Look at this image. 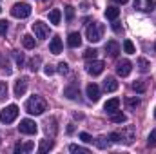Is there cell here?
I'll return each instance as SVG.
<instances>
[{
    "label": "cell",
    "instance_id": "cell-1",
    "mask_svg": "<svg viewBox=\"0 0 156 154\" xmlns=\"http://www.w3.org/2000/svg\"><path fill=\"white\" fill-rule=\"evenodd\" d=\"M47 109V103H45V100L38 96V94H33L27 102H26V111L29 113V114H35V116H40L44 114V111Z\"/></svg>",
    "mask_w": 156,
    "mask_h": 154
},
{
    "label": "cell",
    "instance_id": "cell-2",
    "mask_svg": "<svg viewBox=\"0 0 156 154\" xmlns=\"http://www.w3.org/2000/svg\"><path fill=\"white\" fill-rule=\"evenodd\" d=\"M109 140L111 142H115V143H133V140H134V129L133 127H125L123 131H115V132H111L109 134Z\"/></svg>",
    "mask_w": 156,
    "mask_h": 154
},
{
    "label": "cell",
    "instance_id": "cell-3",
    "mask_svg": "<svg viewBox=\"0 0 156 154\" xmlns=\"http://www.w3.org/2000/svg\"><path fill=\"white\" fill-rule=\"evenodd\" d=\"M104 31H105V27H104L102 24H98V22L91 24V26L87 27V40H89L91 44L100 42V40L104 38Z\"/></svg>",
    "mask_w": 156,
    "mask_h": 154
},
{
    "label": "cell",
    "instance_id": "cell-4",
    "mask_svg": "<svg viewBox=\"0 0 156 154\" xmlns=\"http://www.w3.org/2000/svg\"><path fill=\"white\" fill-rule=\"evenodd\" d=\"M18 116V107L16 105H7L0 111V121L2 123H13Z\"/></svg>",
    "mask_w": 156,
    "mask_h": 154
},
{
    "label": "cell",
    "instance_id": "cell-5",
    "mask_svg": "<svg viewBox=\"0 0 156 154\" xmlns=\"http://www.w3.org/2000/svg\"><path fill=\"white\" fill-rule=\"evenodd\" d=\"M11 15L15 18H27L31 15V5L27 2H20V4H15L11 7Z\"/></svg>",
    "mask_w": 156,
    "mask_h": 154
},
{
    "label": "cell",
    "instance_id": "cell-6",
    "mask_svg": "<svg viewBox=\"0 0 156 154\" xmlns=\"http://www.w3.org/2000/svg\"><path fill=\"white\" fill-rule=\"evenodd\" d=\"M18 131H20L22 134H35V132L38 131V127H37V123H35L33 120H29V118H26V120H20V125H18Z\"/></svg>",
    "mask_w": 156,
    "mask_h": 154
},
{
    "label": "cell",
    "instance_id": "cell-7",
    "mask_svg": "<svg viewBox=\"0 0 156 154\" xmlns=\"http://www.w3.org/2000/svg\"><path fill=\"white\" fill-rule=\"evenodd\" d=\"M31 27H33V33H35L37 38H40V40L47 38V35H49V27H47V24H44L42 20H37Z\"/></svg>",
    "mask_w": 156,
    "mask_h": 154
},
{
    "label": "cell",
    "instance_id": "cell-8",
    "mask_svg": "<svg viewBox=\"0 0 156 154\" xmlns=\"http://www.w3.org/2000/svg\"><path fill=\"white\" fill-rule=\"evenodd\" d=\"M104 67H105V64L102 60H93V62L87 64V73L91 76H98V75L104 73Z\"/></svg>",
    "mask_w": 156,
    "mask_h": 154
},
{
    "label": "cell",
    "instance_id": "cell-9",
    "mask_svg": "<svg viewBox=\"0 0 156 154\" xmlns=\"http://www.w3.org/2000/svg\"><path fill=\"white\" fill-rule=\"evenodd\" d=\"M156 2L153 0H134V9L138 11H144V13H149V11H154Z\"/></svg>",
    "mask_w": 156,
    "mask_h": 154
},
{
    "label": "cell",
    "instance_id": "cell-10",
    "mask_svg": "<svg viewBox=\"0 0 156 154\" xmlns=\"http://www.w3.org/2000/svg\"><path fill=\"white\" fill-rule=\"evenodd\" d=\"M131 69H133V64H131L129 60H120L116 64L118 76H129V75H131Z\"/></svg>",
    "mask_w": 156,
    "mask_h": 154
},
{
    "label": "cell",
    "instance_id": "cell-11",
    "mask_svg": "<svg viewBox=\"0 0 156 154\" xmlns=\"http://www.w3.org/2000/svg\"><path fill=\"white\" fill-rule=\"evenodd\" d=\"M26 91H27V78L22 76L16 80V83H15V96H24L26 94Z\"/></svg>",
    "mask_w": 156,
    "mask_h": 154
},
{
    "label": "cell",
    "instance_id": "cell-12",
    "mask_svg": "<svg viewBox=\"0 0 156 154\" xmlns=\"http://www.w3.org/2000/svg\"><path fill=\"white\" fill-rule=\"evenodd\" d=\"M85 91H87V98H89L91 102H98V100H100V87H98L96 83H89Z\"/></svg>",
    "mask_w": 156,
    "mask_h": 154
},
{
    "label": "cell",
    "instance_id": "cell-13",
    "mask_svg": "<svg viewBox=\"0 0 156 154\" xmlns=\"http://www.w3.org/2000/svg\"><path fill=\"white\" fill-rule=\"evenodd\" d=\"M49 51L53 54H60L62 53V40H60V37H53L51 38V42H49Z\"/></svg>",
    "mask_w": 156,
    "mask_h": 154
},
{
    "label": "cell",
    "instance_id": "cell-14",
    "mask_svg": "<svg viewBox=\"0 0 156 154\" xmlns=\"http://www.w3.org/2000/svg\"><path fill=\"white\" fill-rule=\"evenodd\" d=\"M118 107H120V100H118V98H111V100H107V102H105V105H104V109H105V113H107V114L116 113Z\"/></svg>",
    "mask_w": 156,
    "mask_h": 154
},
{
    "label": "cell",
    "instance_id": "cell-15",
    "mask_svg": "<svg viewBox=\"0 0 156 154\" xmlns=\"http://www.w3.org/2000/svg\"><path fill=\"white\" fill-rule=\"evenodd\" d=\"M105 53H109V56H118V53H120V44H118L116 40H109V42L105 44Z\"/></svg>",
    "mask_w": 156,
    "mask_h": 154
},
{
    "label": "cell",
    "instance_id": "cell-16",
    "mask_svg": "<svg viewBox=\"0 0 156 154\" xmlns=\"http://www.w3.org/2000/svg\"><path fill=\"white\" fill-rule=\"evenodd\" d=\"M64 96L69 98V100H76L78 96H80V89H78L76 85H69V87L64 89Z\"/></svg>",
    "mask_w": 156,
    "mask_h": 154
},
{
    "label": "cell",
    "instance_id": "cell-17",
    "mask_svg": "<svg viewBox=\"0 0 156 154\" xmlns=\"http://www.w3.org/2000/svg\"><path fill=\"white\" fill-rule=\"evenodd\" d=\"M35 149V143L33 142H26V143H16L15 145V152H31Z\"/></svg>",
    "mask_w": 156,
    "mask_h": 154
},
{
    "label": "cell",
    "instance_id": "cell-18",
    "mask_svg": "<svg viewBox=\"0 0 156 154\" xmlns=\"http://www.w3.org/2000/svg\"><path fill=\"white\" fill-rule=\"evenodd\" d=\"M80 44H82V37H80V33H71L69 37H67V45L69 47H80Z\"/></svg>",
    "mask_w": 156,
    "mask_h": 154
},
{
    "label": "cell",
    "instance_id": "cell-19",
    "mask_svg": "<svg viewBox=\"0 0 156 154\" xmlns=\"http://www.w3.org/2000/svg\"><path fill=\"white\" fill-rule=\"evenodd\" d=\"M104 89H105L107 93H115L118 89V82L115 78H105V80H104Z\"/></svg>",
    "mask_w": 156,
    "mask_h": 154
},
{
    "label": "cell",
    "instance_id": "cell-20",
    "mask_svg": "<svg viewBox=\"0 0 156 154\" xmlns=\"http://www.w3.org/2000/svg\"><path fill=\"white\" fill-rule=\"evenodd\" d=\"M60 18H62L60 9H53V11L49 13V22H51L53 26H58V24H60Z\"/></svg>",
    "mask_w": 156,
    "mask_h": 154
},
{
    "label": "cell",
    "instance_id": "cell-21",
    "mask_svg": "<svg viewBox=\"0 0 156 154\" xmlns=\"http://www.w3.org/2000/svg\"><path fill=\"white\" fill-rule=\"evenodd\" d=\"M22 44H24L26 49H35V45H37V42H35V38L31 35H24L22 37Z\"/></svg>",
    "mask_w": 156,
    "mask_h": 154
},
{
    "label": "cell",
    "instance_id": "cell-22",
    "mask_svg": "<svg viewBox=\"0 0 156 154\" xmlns=\"http://www.w3.org/2000/svg\"><path fill=\"white\" fill-rule=\"evenodd\" d=\"M53 140H42L38 145V152H47V151H51L53 149Z\"/></svg>",
    "mask_w": 156,
    "mask_h": 154
},
{
    "label": "cell",
    "instance_id": "cell-23",
    "mask_svg": "<svg viewBox=\"0 0 156 154\" xmlns=\"http://www.w3.org/2000/svg\"><path fill=\"white\" fill-rule=\"evenodd\" d=\"M131 87H133V91H136V93L142 94V93H145V87L147 85H145V80H136V82H133Z\"/></svg>",
    "mask_w": 156,
    "mask_h": 154
},
{
    "label": "cell",
    "instance_id": "cell-24",
    "mask_svg": "<svg viewBox=\"0 0 156 154\" xmlns=\"http://www.w3.org/2000/svg\"><path fill=\"white\" fill-rule=\"evenodd\" d=\"M118 15H120V9L115 7V5H111V7H107V9H105V16H107L109 20H116Z\"/></svg>",
    "mask_w": 156,
    "mask_h": 154
},
{
    "label": "cell",
    "instance_id": "cell-25",
    "mask_svg": "<svg viewBox=\"0 0 156 154\" xmlns=\"http://www.w3.org/2000/svg\"><path fill=\"white\" fill-rule=\"evenodd\" d=\"M136 65H138V69H140L142 73H147V71H149V67H151V64H149V60H145V58H138V62H136Z\"/></svg>",
    "mask_w": 156,
    "mask_h": 154
},
{
    "label": "cell",
    "instance_id": "cell-26",
    "mask_svg": "<svg viewBox=\"0 0 156 154\" xmlns=\"http://www.w3.org/2000/svg\"><path fill=\"white\" fill-rule=\"evenodd\" d=\"M111 121H113V123H125V121H127V116L116 111V113L111 114Z\"/></svg>",
    "mask_w": 156,
    "mask_h": 154
},
{
    "label": "cell",
    "instance_id": "cell-27",
    "mask_svg": "<svg viewBox=\"0 0 156 154\" xmlns=\"http://www.w3.org/2000/svg\"><path fill=\"white\" fill-rule=\"evenodd\" d=\"M125 105H127L129 109H136V107L140 105V98H136V96H131V98H125Z\"/></svg>",
    "mask_w": 156,
    "mask_h": 154
},
{
    "label": "cell",
    "instance_id": "cell-28",
    "mask_svg": "<svg viewBox=\"0 0 156 154\" xmlns=\"http://www.w3.org/2000/svg\"><path fill=\"white\" fill-rule=\"evenodd\" d=\"M123 51H125L127 54H134V53H136V49H134V44H133L131 40H125V42H123Z\"/></svg>",
    "mask_w": 156,
    "mask_h": 154
},
{
    "label": "cell",
    "instance_id": "cell-29",
    "mask_svg": "<svg viewBox=\"0 0 156 154\" xmlns=\"http://www.w3.org/2000/svg\"><path fill=\"white\" fill-rule=\"evenodd\" d=\"M96 54H98V51H96L94 47H93V49H85V51H83V58H85V60H91V58L94 60V58H96Z\"/></svg>",
    "mask_w": 156,
    "mask_h": 154
},
{
    "label": "cell",
    "instance_id": "cell-30",
    "mask_svg": "<svg viewBox=\"0 0 156 154\" xmlns=\"http://www.w3.org/2000/svg\"><path fill=\"white\" fill-rule=\"evenodd\" d=\"M69 151L71 152H80V154H89V149L80 147V145H69Z\"/></svg>",
    "mask_w": 156,
    "mask_h": 154
},
{
    "label": "cell",
    "instance_id": "cell-31",
    "mask_svg": "<svg viewBox=\"0 0 156 154\" xmlns=\"http://www.w3.org/2000/svg\"><path fill=\"white\" fill-rule=\"evenodd\" d=\"M66 18H67V22H71L75 18V7L73 5H66Z\"/></svg>",
    "mask_w": 156,
    "mask_h": 154
},
{
    "label": "cell",
    "instance_id": "cell-32",
    "mask_svg": "<svg viewBox=\"0 0 156 154\" xmlns=\"http://www.w3.org/2000/svg\"><path fill=\"white\" fill-rule=\"evenodd\" d=\"M38 65H40V56H35V58L29 62V69L35 73V71H38Z\"/></svg>",
    "mask_w": 156,
    "mask_h": 154
},
{
    "label": "cell",
    "instance_id": "cell-33",
    "mask_svg": "<svg viewBox=\"0 0 156 154\" xmlns=\"http://www.w3.org/2000/svg\"><path fill=\"white\" fill-rule=\"evenodd\" d=\"M55 123H56V120H55V118L47 120V123H45V125H47V127H45V131H49V129H51V136L56 132V127H55Z\"/></svg>",
    "mask_w": 156,
    "mask_h": 154
},
{
    "label": "cell",
    "instance_id": "cell-34",
    "mask_svg": "<svg viewBox=\"0 0 156 154\" xmlns=\"http://www.w3.org/2000/svg\"><path fill=\"white\" fill-rule=\"evenodd\" d=\"M56 71H58L60 75H67V73H69V65H67L66 62H60V64H58V69H56Z\"/></svg>",
    "mask_w": 156,
    "mask_h": 154
},
{
    "label": "cell",
    "instance_id": "cell-35",
    "mask_svg": "<svg viewBox=\"0 0 156 154\" xmlns=\"http://www.w3.org/2000/svg\"><path fill=\"white\" fill-rule=\"evenodd\" d=\"M7 96V82H0V100Z\"/></svg>",
    "mask_w": 156,
    "mask_h": 154
},
{
    "label": "cell",
    "instance_id": "cell-36",
    "mask_svg": "<svg viewBox=\"0 0 156 154\" xmlns=\"http://www.w3.org/2000/svg\"><path fill=\"white\" fill-rule=\"evenodd\" d=\"M147 145H156V129H153L151 131V134H149V138H147Z\"/></svg>",
    "mask_w": 156,
    "mask_h": 154
},
{
    "label": "cell",
    "instance_id": "cell-37",
    "mask_svg": "<svg viewBox=\"0 0 156 154\" xmlns=\"http://www.w3.org/2000/svg\"><path fill=\"white\" fill-rule=\"evenodd\" d=\"M13 56H15L16 64H18V65L22 67V64H24V60H26V58H24V54H22V53H18V51H15V53H13Z\"/></svg>",
    "mask_w": 156,
    "mask_h": 154
},
{
    "label": "cell",
    "instance_id": "cell-38",
    "mask_svg": "<svg viewBox=\"0 0 156 154\" xmlns=\"http://www.w3.org/2000/svg\"><path fill=\"white\" fill-rule=\"evenodd\" d=\"M55 71H56V69H55V67H53L51 64H47V65H44V73H45L47 76H51V75H55Z\"/></svg>",
    "mask_w": 156,
    "mask_h": 154
},
{
    "label": "cell",
    "instance_id": "cell-39",
    "mask_svg": "<svg viewBox=\"0 0 156 154\" xmlns=\"http://www.w3.org/2000/svg\"><path fill=\"white\" fill-rule=\"evenodd\" d=\"M80 140H83L85 143H93V136L87 132H80Z\"/></svg>",
    "mask_w": 156,
    "mask_h": 154
},
{
    "label": "cell",
    "instance_id": "cell-40",
    "mask_svg": "<svg viewBox=\"0 0 156 154\" xmlns=\"http://www.w3.org/2000/svg\"><path fill=\"white\" fill-rule=\"evenodd\" d=\"M96 145H98L100 149H107V145H109V143L105 142V138H98V140H96Z\"/></svg>",
    "mask_w": 156,
    "mask_h": 154
},
{
    "label": "cell",
    "instance_id": "cell-41",
    "mask_svg": "<svg viewBox=\"0 0 156 154\" xmlns=\"http://www.w3.org/2000/svg\"><path fill=\"white\" fill-rule=\"evenodd\" d=\"M7 33V20H0V35Z\"/></svg>",
    "mask_w": 156,
    "mask_h": 154
},
{
    "label": "cell",
    "instance_id": "cell-42",
    "mask_svg": "<svg viewBox=\"0 0 156 154\" xmlns=\"http://www.w3.org/2000/svg\"><path fill=\"white\" fill-rule=\"evenodd\" d=\"M73 131H75V127H73V123H69V127H67V132H69V134H71V132H73Z\"/></svg>",
    "mask_w": 156,
    "mask_h": 154
},
{
    "label": "cell",
    "instance_id": "cell-43",
    "mask_svg": "<svg viewBox=\"0 0 156 154\" xmlns=\"http://www.w3.org/2000/svg\"><path fill=\"white\" fill-rule=\"evenodd\" d=\"M113 29H115V31H116V33H118V31H120V26H118L116 22H115V24H113Z\"/></svg>",
    "mask_w": 156,
    "mask_h": 154
},
{
    "label": "cell",
    "instance_id": "cell-44",
    "mask_svg": "<svg viewBox=\"0 0 156 154\" xmlns=\"http://www.w3.org/2000/svg\"><path fill=\"white\" fill-rule=\"evenodd\" d=\"M115 2H116V4H127L129 0H115Z\"/></svg>",
    "mask_w": 156,
    "mask_h": 154
},
{
    "label": "cell",
    "instance_id": "cell-45",
    "mask_svg": "<svg viewBox=\"0 0 156 154\" xmlns=\"http://www.w3.org/2000/svg\"><path fill=\"white\" fill-rule=\"evenodd\" d=\"M154 118H156V109H154Z\"/></svg>",
    "mask_w": 156,
    "mask_h": 154
},
{
    "label": "cell",
    "instance_id": "cell-46",
    "mask_svg": "<svg viewBox=\"0 0 156 154\" xmlns=\"http://www.w3.org/2000/svg\"><path fill=\"white\" fill-rule=\"evenodd\" d=\"M42 2H47V0H42Z\"/></svg>",
    "mask_w": 156,
    "mask_h": 154
},
{
    "label": "cell",
    "instance_id": "cell-47",
    "mask_svg": "<svg viewBox=\"0 0 156 154\" xmlns=\"http://www.w3.org/2000/svg\"><path fill=\"white\" fill-rule=\"evenodd\" d=\"M154 49H156V45H154Z\"/></svg>",
    "mask_w": 156,
    "mask_h": 154
},
{
    "label": "cell",
    "instance_id": "cell-48",
    "mask_svg": "<svg viewBox=\"0 0 156 154\" xmlns=\"http://www.w3.org/2000/svg\"><path fill=\"white\" fill-rule=\"evenodd\" d=\"M0 11H2V9H0Z\"/></svg>",
    "mask_w": 156,
    "mask_h": 154
}]
</instances>
